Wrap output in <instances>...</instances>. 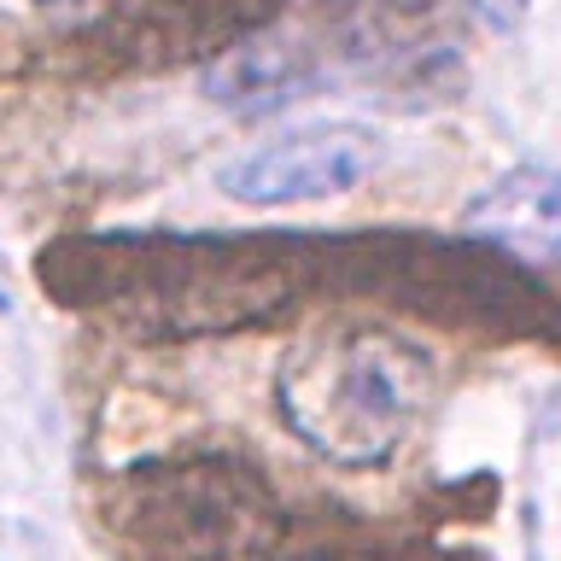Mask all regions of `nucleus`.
<instances>
[{
    "instance_id": "f8f14e48",
    "label": "nucleus",
    "mask_w": 561,
    "mask_h": 561,
    "mask_svg": "<svg viewBox=\"0 0 561 561\" xmlns=\"http://www.w3.org/2000/svg\"><path fill=\"white\" fill-rule=\"evenodd\" d=\"M12 310V275H7V257H0V316Z\"/></svg>"
},
{
    "instance_id": "f257e3e1",
    "label": "nucleus",
    "mask_w": 561,
    "mask_h": 561,
    "mask_svg": "<svg viewBox=\"0 0 561 561\" xmlns=\"http://www.w3.org/2000/svg\"><path fill=\"white\" fill-rule=\"evenodd\" d=\"M333 228H105L42 252V287L70 310L112 316L140 340H205L293 322L328 298Z\"/></svg>"
},
{
    "instance_id": "423d86ee",
    "label": "nucleus",
    "mask_w": 561,
    "mask_h": 561,
    "mask_svg": "<svg viewBox=\"0 0 561 561\" xmlns=\"http://www.w3.org/2000/svg\"><path fill=\"white\" fill-rule=\"evenodd\" d=\"M280 7L287 0H123L112 18H100V35H88V47L100 42V53L140 70L182 59L210 65L217 53L280 24Z\"/></svg>"
},
{
    "instance_id": "20e7f679",
    "label": "nucleus",
    "mask_w": 561,
    "mask_h": 561,
    "mask_svg": "<svg viewBox=\"0 0 561 561\" xmlns=\"http://www.w3.org/2000/svg\"><path fill=\"white\" fill-rule=\"evenodd\" d=\"M112 526L147 561H263L280 550L287 515L252 462L187 456L123 473Z\"/></svg>"
},
{
    "instance_id": "6e6552de",
    "label": "nucleus",
    "mask_w": 561,
    "mask_h": 561,
    "mask_svg": "<svg viewBox=\"0 0 561 561\" xmlns=\"http://www.w3.org/2000/svg\"><path fill=\"white\" fill-rule=\"evenodd\" d=\"M462 228L503 252H515L533 270L561 275V170L550 164H515L497 182H485L462 205Z\"/></svg>"
},
{
    "instance_id": "9d476101",
    "label": "nucleus",
    "mask_w": 561,
    "mask_h": 561,
    "mask_svg": "<svg viewBox=\"0 0 561 561\" xmlns=\"http://www.w3.org/2000/svg\"><path fill=\"white\" fill-rule=\"evenodd\" d=\"M263 561H421V550H375V543H322V550H298V556H263Z\"/></svg>"
},
{
    "instance_id": "0eeeda50",
    "label": "nucleus",
    "mask_w": 561,
    "mask_h": 561,
    "mask_svg": "<svg viewBox=\"0 0 561 561\" xmlns=\"http://www.w3.org/2000/svg\"><path fill=\"white\" fill-rule=\"evenodd\" d=\"M328 47L322 42H305V35H280V30H263L252 42L217 53L210 65H199V88L210 105L234 117H275L287 105L310 100L316 88L328 82Z\"/></svg>"
},
{
    "instance_id": "f03ea898",
    "label": "nucleus",
    "mask_w": 561,
    "mask_h": 561,
    "mask_svg": "<svg viewBox=\"0 0 561 561\" xmlns=\"http://www.w3.org/2000/svg\"><path fill=\"white\" fill-rule=\"evenodd\" d=\"M438 386V357L398 322L305 328L275 363V415L316 462L375 473L410 445Z\"/></svg>"
},
{
    "instance_id": "7ed1b4c3",
    "label": "nucleus",
    "mask_w": 561,
    "mask_h": 561,
    "mask_svg": "<svg viewBox=\"0 0 561 561\" xmlns=\"http://www.w3.org/2000/svg\"><path fill=\"white\" fill-rule=\"evenodd\" d=\"M328 298H368L433 328L561 345V298L543 287V275L468 228H333Z\"/></svg>"
},
{
    "instance_id": "9b49d317",
    "label": "nucleus",
    "mask_w": 561,
    "mask_h": 561,
    "mask_svg": "<svg viewBox=\"0 0 561 561\" xmlns=\"http://www.w3.org/2000/svg\"><path fill=\"white\" fill-rule=\"evenodd\" d=\"M468 12L480 18L485 30L508 35V30H520V24H526V12H533V0H468Z\"/></svg>"
},
{
    "instance_id": "39448f33",
    "label": "nucleus",
    "mask_w": 561,
    "mask_h": 561,
    "mask_svg": "<svg viewBox=\"0 0 561 561\" xmlns=\"http://www.w3.org/2000/svg\"><path fill=\"white\" fill-rule=\"evenodd\" d=\"M386 164V135L357 117H322L280 129L240 158L222 164V193L252 210H287V205H322L357 193Z\"/></svg>"
},
{
    "instance_id": "ddd939ff",
    "label": "nucleus",
    "mask_w": 561,
    "mask_h": 561,
    "mask_svg": "<svg viewBox=\"0 0 561 561\" xmlns=\"http://www.w3.org/2000/svg\"><path fill=\"white\" fill-rule=\"evenodd\" d=\"M35 7H88V0H35Z\"/></svg>"
},
{
    "instance_id": "1a4fd4ad",
    "label": "nucleus",
    "mask_w": 561,
    "mask_h": 561,
    "mask_svg": "<svg viewBox=\"0 0 561 561\" xmlns=\"http://www.w3.org/2000/svg\"><path fill=\"white\" fill-rule=\"evenodd\" d=\"M433 12V0H322L316 18H322V42L333 35V53L345 59H392V53H410L403 35L421 30V18Z\"/></svg>"
}]
</instances>
